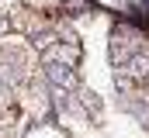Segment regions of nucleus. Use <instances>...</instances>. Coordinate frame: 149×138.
Instances as JSON below:
<instances>
[{"label": "nucleus", "mask_w": 149, "mask_h": 138, "mask_svg": "<svg viewBox=\"0 0 149 138\" xmlns=\"http://www.w3.org/2000/svg\"><path fill=\"white\" fill-rule=\"evenodd\" d=\"M45 72H49V79L56 83V86H76V76L70 66H59V62H45Z\"/></svg>", "instance_id": "1"}, {"label": "nucleus", "mask_w": 149, "mask_h": 138, "mask_svg": "<svg viewBox=\"0 0 149 138\" xmlns=\"http://www.w3.org/2000/svg\"><path fill=\"white\" fill-rule=\"evenodd\" d=\"M0 31H7V21H3V17H0Z\"/></svg>", "instance_id": "2"}]
</instances>
